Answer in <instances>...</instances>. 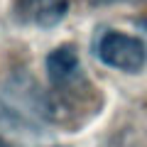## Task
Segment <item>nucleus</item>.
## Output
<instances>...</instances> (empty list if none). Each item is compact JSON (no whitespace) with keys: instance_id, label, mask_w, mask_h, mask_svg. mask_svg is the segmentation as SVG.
Instances as JSON below:
<instances>
[{"instance_id":"f257e3e1","label":"nucleus","mask_w":147,"mask_h":147,"mask_svg":"<svg viewBox=\"0 0 147 147\" xmlns=\"http://www.w3.org/2000/svg\"><path fill=\"white\" fill-rule=\"evenodd\" d=\"M96 57L103 64L120 71L135 74L145 66L147 61V49L142 44V39L132 34H123L115 30H105L96 39Z\"/></svg>"},{"instance_id":"f03ea898","label":"nucleus","mask_w":147,"mask_h":147,"mask_svg":"<svg viewBox=\"0 0 147 147\" xmlns=\"http://www.w3.org/2000/svg\"><path fill=\"white\" fill-rule=\"evenodd\" d=\"M69 12V0H15V15L25 25L54 27Z\"/></svg>"},{"instance_id":"7ed1b4c3","label":"nucleus","mask_w":147,"mask_h":147,"mask_svg":"<svg viewBox=\"0 0 147 147\" xmlns=\"http://www.w3.org/2000/svg\"><path fill=\"white\" fill-rule=\"evenodd\" d=\"M84 69H81L79 54L71 44H64V47H57L52 54L47 57V76L49 84H61V81L76 79L81 76Z\"/></svg>"},{"instance_id":"20e7f679","label":"nucleus","mask_w":147,"mask_h":147,"mask_svg":"<svg viewBox=\"0 0 147 147\" xmlns=\"http://www.w3.org/2000/svg\"><path fill=\"white\" fill-rule=\"evenodd\" d=\"M91 5H110V3H137V0H86Z\"/></svg>"},{"instance_id":"39448f33","label":"nucleus","mask_w":147,"mask_h":147,"mask_svg":"<svg viewBox=\"0 0 147 147\" xmlns=\"http://www.w3.org/2000/svg\"><path fill=\"white\" fill-rule=\"evenodd\" d=\"M0 147H10V145H7V142L3 140V137H0Z\"/></svg>"}]
</instances>
